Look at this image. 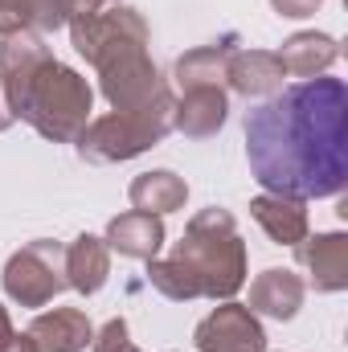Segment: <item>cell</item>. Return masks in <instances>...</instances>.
I'll use <instances>...</instances> for the list:
<instances>
[{
	"label": "cell",
	"instance_id": "obj_1",
	"mask_svg": "<svg viewBox=\"0 0 348 352\" xmlns=\"http://www.w3.org/2000/svg\"><path fill=\"white\" fill-rule=\"evenodd\" d=\"M246 160L266 192L312 201L348 184V87L303 78L246 115Z\"/></svg>",
	"mask_w": 348,
	"mask_h": 352
},
{
	"label": "cell",
	"instance_id": "obj_2",
	"mask_svg": "<svg viewBox=\"0 0 348 352\" xmlns=\"http://www.w3.org/2000/svg\"><path fill=\"white\" fill-rule=\"evenodd\" d=\"M148 283L173 303L234 299L246 287V242L234 213L217 205L193 213L173 254L148 263Z\"/></svg>",
	"mask_w": 348,
	"mask_h": 352
},
{
	"label": "cell",
	"instance_id": "obj_3",
	"mask_svg": "<svg viewBox=\"0 0 348 352\" xmlns=\"http://www.w3.org/2000/svg\"><path fill=\"white\" fill-rule=\"evenodd\" d=\"M70 29V45L78 58H87L98 74V90L111 102V111H135L144 102H152L168 82L160 78L152 54H148V21L127 8V4H111L94 16H83Z\"/></svg>",
	"mask_w": 348,
	"mask_h": 352
},
{
	"label": "cell",
	"instance_id": "obj_4",
	"mask_svg": "<svg viewBox=\"0 0 348 352\" xmlns=\"http://www.w3.org/2000/svg\"><path fill=\"white\" fill-rule=\"evenodd\" d=\"M90 107H94V90L90 82L66 62L50 58L33 82L25 87L17 102V119H25L37 135L54 140V144H74L90 123Z\"/></svg>",
	"mask_w": 348,
	"mask_h": 352
},
{
	"label": "cell",
	"instance_id": "obj_5",
	"mask_svg": "<svg viewBox=\"0 0 348 352\" xmlns=\"http://www.w3.org/2000/svg\"><path fill=\"white\" fill-rule=\"evenodd\" d=\"M173 90H160L152 102L135 111H111L102 119H90L87 131L74 140L78 156L87 164H123L156 148L173 131Z\"/></svg>",
	"mask_w": 348,
	"mask_h": 352
},
{
	"label": "cell",
	"instance_id": "obj_6",
	"mask_svg": "<svg viewBox=\"0 0 348 352\" xmlns=\"http://www.w3.org/2000/svg\"><path fill=\"white\" fill-rule=\"evenodd\" d=\"M4 295L17 307H45L66 291V246L54 238H33L25 242L0 274Z\"/></svg>",
	"mask_w": 348,
	"mask_h": 352
},
{
	"label": "cell",
	"instance_id": "obj_7",
	"mask_svg": "<svg viewBox=\"0 0 348 352\" xmlns=\"http://www.w3.org/2000/svg\"><path fill=\"white\" fill-rule=\"evenodd\" d=\"M197 352H266V332L246 303L221 299L193 332Z\"/></svg>",
	"mask_w": 348,
	"mask_h": 352
},
{
	"label": "cell",
	"instance_id": "obj_8",
	"mask_svg": "<svg viewBox=\"0 0 348 352\" xmlns=\"http://www.w3.org/2000/svg\"><path fill=\"white\" fill-rule=\"evenodd\" d=\"M50 58H54V50H50L45 37L33 33V29L12 33V37L0 41V90H4V98H8L12 119H17V102H21L25 87L33 82V74H37Z\"/></svg>",
	"mask_w": 348,
	"mask_h": 352
},
{
	"label": "cell",
	"instance_id": "obj_9",
	"mask_svg": "<svg viewBox=\"0 0 348 352\" xmlns=\"http://www.w3.org/2000/svg\"><path fill=\"white\" fill-rule=\"evenodd\" d=\"M291 250H295L299 266L307 270L316 291L336 295V291L348 287V238L345 234H307Z\"/></svg>",
	"mask_w": 348,
	"mask_h": 352
},
{
	"label": "cell",
	"instance_id": "obj_10",
	"mask_svg": "<svg viewBox=\"0 0 348 352\" xmlns=\"http://www.w3.org/2000/svg\"><path fill=\"white\" fill-rule=\"evenodd\" d=\"M230 119V98L221 87H193L180 90V98L173 102V127L188 140H209L226 127Z\"/></svg>",
	"mask_w": 348,
	"mask_h": 352
},
{
	"label": "cell",
	"instance_id": "obj_11",
	"mask_svg": "<svg viewBox=\"0 0 348 352\" xmlns=\"http://www.w3.org/2000/svg\"><path fill=\"white\" fill-rule=\"evenodd\" d=\"M164 217H156V213H140V209H131V213H119V217H111L107 221V250H115V254H123V258H135V263H152L156 254H160V246H164Z\"/></svg>",
	"mask_w": 348,
	"mask_h": 352
},
{
	"label": "cell",
	"instance_id": "obj_12",
	"mask_svg": "<svg viewBox=\"0 0 348 352\" xmlns=\"http://www.w3.org/2000/svg\"><path fill=\"white\" fill-rule=\"evenodd\" d=\"M303 295H307V283L295 270L270 266L250 283V303L246 307L254 316H270V320H295L299 307H303Z\"/></svg>",
	"mask_w": 348,
	"mask_h": 352
},
{
	"label": "cell",
	"instance_id": "obj_13",
	"mask_svg": "<svg viewBox=\"0 0 348 352\" xmlns=\"http://www.w3.org/2000/svg\"><path fill=\"white\" fill-rule=\"evenodd\" d=\"M29 340L37 352H87V344L94 340V328H90L87 311L54 307L29 324Z\"/></svg>",
	"mask_w": 348,
	"mask_h": 352
},
{
	"label": "cell",
	"instance_id": "obj_14",
	"mask_svg": "<svg viewBox=\"0 0 348 352\" xmlns=\"http://www.w3.org/2000/svg\"><path fill=\"white\" fill-rule=\"evenodd\" d=\"M283 78H287V70H283L279 54H270V50H234V58L226 66L230 90H238L246 98L279 94L283 90Z\"/></svg>",
	"mask_w": 348,
	"mask_h": 352
},
{
	"label": "cell",
	"instance_id": "obj_15",
	"mask_svg": "<svg viewBox=\"0 0 348 352\" xmlns=\"http://www.w3.org/2000/svg\"><path fill=\"white\" fill-rule=\"evenodd\" d=\"M250 217L266 230V238H270L274 246H299V242L312 234L307 209H303V201H295V197L262 192V197L250 201Z\"/></svg>",
	"mask_w": 348,
	"mask_h": 352
},
{
	"label": "cell",
	"instance_id": "obj_16",
	"mask_svg": "<svg viewBox=\"0 0 348 352\" xmlns=\"http://www.w3.org/2000/svg\"><path fill=\"white\" fill-rule=\"evenodd\" d=\"M238 50V33H226L213 45H197L188 54H180L173 66V82L176 90H193V87H226V66Z\"/></svg>",
	"mask_w": 348,
	"mask_h": 352
},
{
	"label": "cell",
	"instance_id": "obj_17",
	"mask_svg": "<svg viewBox=\"0 0 348 352\" xmlns=\"http://www.w3.org/2000/svg\"><path fill=\"white\" fill-rule=\"evenodd\" d=\"M336 58H340V41H336L332 33H316V29L291 33V37L279 45V62H283V70L295 74L299 82H303V78H320Z\"/></svg>",
	"mask_w": 348,
	"mask_h": 352
},
{
	"label": "cell",
	"instance_id": "obj_18",
	"mask_svg": "<svg viewBox=\"0 0 348 352\" xmlns=\"http://www.w3.org/2000/svg\"><path fill=\"white\" fill-rule=\"evenodd\" d=\"M111 278V250L102 238L78 234L66 246V287L78 295H98Z\"/></svg>",
	"mask_w": 348,
	"mask_h": 352
},
{
	"label": "cell",
	"instance_id": "obj_19",
	"mask_svg": "<svg viewBox=\"0 0 348 352\" xmlns=\"http://www.w3.org/2000/svg\"><path fill=\"white\" fill-rule=\"evenodd\" d=\"M127 197H131V205H135L140 213H156V217H164V213L184 209V201H188V184H184V176H176L173 168H152V173H140L135 180H131Z\"/></svg>",
	"mask_w": 348,
	"mask_h": 352
},
{
	"label": "cell",
	"instance_id": "obj_20",
	"mask_svg": "<svg viewBox=\"0 0 348 352\" xmlns=\"http://www.w3.org/2000/svg\"><path fill=\"white\" fill-rule=\"evenodd\" d=\"M119 0H37V21H33V33H58L62 25H74L83 16H94L102 8H111Z\"/></svg>",
	"mask_w": 348,
	"mask_h": 352
},
{
	"label": "cell",
	"instance_id": "obj_21",
	"mask_svg": "<svg viewBox=\"0 0 348 352\" xmlns=\"http://www.w3.org/2000/svg\"><path fill=\"white\" fill-rule=\"evenodd\" d=\"M90 352H140V349H135V340H131V332H127V320L115 316V320H107V324L94 332Z\"/></svg>",
	"mask_w": 348,
	"mask_h": 352
},
{
	"label": "cell",
	"instance_id": "obj_22",
	"mask_svg": "<svg viewBox=\"0 0 348 352\" xmlns=\"http://www.w3.org/2000/svg\"><path fill=\"white\" fill-rule=\"evenodd\" d=\"M37 21V0H0V37L25 33Z\"/></svg>",
	"mask_w": 348,
	"mask_h": 352
},
{
	"label": "cell",
	"instance_id": "obj_23",
	"mask_svg": "<svg viewBox=\"0 0 348 352\" xmlns=\"http://www.w3.org/2000/svg\"><path fill=\"white\" fill-rule=\"evenodd\" d=\"M0 352H37L33 340H29V332H17L12 328V316H8L4 303H0Z\"/></svg>",
	"mask_w": 348,
	"mask_h": 352
},
{
	"label": "cell",
	"instance_id": "obj_24",
	"mask_svg": "<svg viewBox=\"0 0 348 352\" xmlns=\"http://www.w3.org/2000/svg\"><path fill=\"white\" fill-rule=\"evenodd\" d=\"M324 0H270V8L279 12V16H287V21H303V16H316V8H320Z\"/></svg>",
	"mask_w": 348,
	"mask_h": 352
},
{
	"label": "cell",
	"instance_id": "obj_25",
	"mask_svg": "<svg viewBox=\"0 0 348 352\" xmlns=\"http://www.w3.org/2000/svg\"><path fill=\"white\" fill-rule=\"evenodd\" d=\"M17 119H12V111H8V98H4V90H0V131H8Z\"/></svg>",
	"mask_w": 348,
	"mask_h": 352
}]
</instances>
